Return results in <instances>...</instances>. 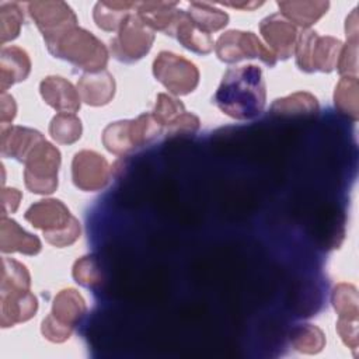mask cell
<instances>
[{"label":"cell","instance_id":"277c9868","mask_svg":"<svg viewBox=\"0 0 359 359\" xmlns=\"http://www.w3.org/2000/svg\"><path fill=\"white\" fill-rule=\"evenodd\" d=\"M160 135H163V128L154 116L151 114H142L136 119L107 125L101 139L109 153L123 156L146 146Z\"/></svg>","mask_w":359,"mask_h":359},{"label":"cell","instance_id":"83f0119b","mask_svg":"<svg viewBox=\"0 0 359 359\" xmlns=\"http://www.w3.org/2000/svg\"><path fill=\"white\" fill-rule=\"evenodd\" d=\"M31 286V275L27 266L13 258L3 257L0 292H27Z\"/></svg>","mask_w":359,"mask_h":359},{"label":"cell","instance_id":"44dd1931","mask_svg":"<svg viewBox=\"0 0 359 359\" xmlns=\"http://www.w3.org/2000/svg\"><path fill=\"white\" fill-rule=\"evenodd\" d=\"M87 311L83 296L73 287L62 289L53 299L50 314L60 323L76 327Z\"/></svg>","mask_w":359,"mask_h":359},{"label":"cell","instance_id":"8d00e7d4","mask_svg":"<svg viewBox=\"0 0 359 359\" xmlns=\"http://www.w3.org/2000/svg\"><path fill=\"white\" fill-rule=\"evenodd\" d=\"M337 332L342 342L351 348L353 352L358 349V320L339 318L337 321Z\"/></svg>","mask_w":359,"mask_h":359},{"label":"cell","instance_id":"1f68e13d","mask_svg":"<svg viewBox=\"0 0 359 359\" xmlns=\"http://www.w3.org/2000/svg\"><path fill=\"white\" fill-rule=\"evenodd\" d=\"M185 112H187L185 107L180 100L161 93L156 98V104L151 115L161 125L163 135H164V130Z\"/></svg>","mask_w":359,"mask_h":359},{"label":"cell","instance_id":"d6986e66","mask_svg":"<svg viewBox=\"0 0 359 359\" xmlns=\"http://www.w3.org/2000/svg\"><path fill=\"white\" fill-rule=\"evenodd\" d=\"M31 59L20 46H4L0 50V90L6 93L8 87L28 77Z\"/></svg>","mask_w":359,"mask_h":359},{"label":"cell","instance_id":"9a60e30c","mask_svg":"<svg viewBox=\"0 0 359 359\" xmlns=\"http://www.w3.org/2000/svg\"><path fill=\"white\" fill-rule=\"evenodd\" d=\"M39 93L45 104L59 112H77L80 95L74 86L60 76H48L39 84Z\"/></svg>","mask_w":359,"mask_h":359},{"label":"cell","instance_id":"d6a6232c","mask_svg":"<svg viewBox=\"0 0 359 359\" xmlns=\"http://www.w3.org/2000/svg\"><path fill=\"white\" fill-rule=\"evenodd\" d=\"M73 279L84 287H95L101 283L102 275L98 265V259L94 255H86L79 258L72 271Z\"/></svg>","mask_w":359,"mask_h":359},{"label":"cell","instance_id":"4dcf8cb0","mask_svg":"<svg viewBox=\"0 0 359 359\" xmlns=\"http://www.w3.org/2000/svg\"><path fill=\"white\" fill-rule=\"evenodd\" d=\"M24 14L17 3H1L0 4V42L4 45L18 36Z\"/></svg>","mask_w":359,"mask_h":359},{"label":"cell","instance_id":"ac0fdd59","mask_svg":"<svg viewBox=\"0 0 359 359\" xmlns=\"http://www.w3.org/2000/svg\"><path fill=\"white\" fill-rule=\"evenodd\" d=\"M42 248L41 240L25 231L15 220L1 217L0 222V250L4 254L20 252L24 255H36Z\"/></svg>","mask_w":359,"mask_h":359},{"label":"cell","instance_id":"7c38bea8","mask_svg":"<svg viewBox=\"0 0 359 359\" xmlns=\"http://www.w3.org/2000/svg\"><path fill=\"white\" fill-rule=\"evenodd\" d=\"M259 32L269 45L272 55L280 60H286L294 53L297 42V28L280 13L271 14L259 22Z\"/></svg>","mask_w":359,"mask_h":359},{"label":"cell","instance_id":"4316f807","mask_svg":"<svg viewBox=\"0 0 359 359\" xmlns=\"http://www.w3.org/2000/svg\"><path fill=\"white\" fill-rule=\"evenodd\" d=\"M289 341L296 351L306 355L318 353L325 346L324 332L313 324H300L292 328L289 332Z\"/></svg>","mask_w":359,"mask_h":359},{"label":"cell","instance_id":"7402d4cb","mask_svg":"<svg viewBox=\"0 0 359 359\" xmlns=\"http://www.w3.org/2000/svg\"><path fill=\"white\" fill-rule=\"evenodd\" d=\"M137 3L133 1H98L93 10V18L98 28L114 32L118 31L125 18L136 8Z\"/></svg>","mask_w":359,"mask_h":359},{"label":"cell","instance_id":"4fadbf2b","mask_svg":"<svg viewBox=\"0 0 359 359\" xmlns=\"http://www.w3.org/2000/svg\"><path fill=\"white\" fill-rule=\"evenodd\" d=\"M177 6L175 1H143L137 3L136 14L150 29L174 36L175 28L185 13Z\"/></svg>","mask_w":359,"mask_h":359},{"label":"cell","instance_id":"836d02e7","mask_svg":"<svg viewBox=\"0 0 359 359\" xmlns=\"http://www.w3.org/2000/svg\"><path fill=\"white\" fill-rule=\"evenodd\" d=\"M346 43L342 45L339 59L337 63L338 73L345 76H355L358 73V34H345Z\"/></svg>","mask_w":359,"mask_h":359},{"label":"cell","instance_id":"74e56055","mask_svg":"<svg viewBox=\"0 0 359 359\" xmlns=\"http://www.w3.org/2000/svg\"><path fill=\"white\" fill-rule=\"evenodd\" d=\"M22 194L17 188L1 189V217H7L8 213H14L21 202Z\"/></svg>","mask_w":359,"mask_h":359},{"label":"cell","instance_id":"cb8c5ba5","mask_svg":"<svg viewBox=\"0 0 359 359\" xmlns=\"http://www.w3.org/2000/svg\"><path fill=\"white\" fill-rule=\"evenodd\" d=\"M174 36L184 48L198 55H208L215 48L210 34H206L201 31L198 27H195L191 18L188 17L187 11L184 13V17L181 18L175 28Z\"/></svg>","mask_w":359,"mask_h":359},{"label":"cell","instance_id":"5bb4252c","mask_svg":"<svg viewBox=\"0 0 359 359\" xmlns=\"http://www.w3.org/2000/svg\"><path fill=\"white\" fill-rule=\"evenodd\" d=\"M43 139H45L43 135L35 129L24 128V126L1 125V129H0L1 156L15 158L17 161L24 163L28 154L34 150V147Z\"/></svg>","mask_w":359,"mask_h":359},{"label":"cell","instance_id":"52a82bcc","mask_svg":"<svg viewBox=\"0 0 359 359\" xmlns=\"http://www.w3.org/2000/svg\"><path fill=\"white\" fill-rule=\"evenodd\" d=\"M153 74L174 95L192 93L199 83V70L188 59L163 50L153 62Z\"/></svg>","mask_w":359,"mask_h":359},{"label":"cell","instance_id":"7a4b0ae2","mask_svg":"<svg viewBox=\"0 0 359 359\" xmlns=\"http://www.w3.org/2000/svg\"><path fill=\"white\" fill-rule=\"evenodd\" d=\"M24 219L42 230L46 243L53 247H69L77 241L81 229L79 220L59 199H41L31 205Z\"/></svg>","mask_w":359,"mask_h":359},{"label":"cell","instance_id":"f1b7e54d","mask_svg":"<svg viewBox=\"0 0 359 359\" xmlns=\"http://www.w3.org/2000/svg\"><path fill=\"white\" fill-rule=\"evenodd\" d=\"M83 126L79 116L69 112H59L49 123V135L59 144H73L81 137Z\"/></svg>","mask_w":359,"mask_h":359},{"label":"cell","instance_id":"ab89813d","mask_svg":"<svg viewBox=\"0 0 359 359\" xmlns=\"http://www.w3.org/2000/svg\"><path fill=\"white\" fill-rule=\"evenodd\" d=\"M220 4H223V6H229V7H234V8H244V10H254V8H257V7H259L261 4H262V1H243V3H234V1H223V3H220Z\"/></svg>","mask_w":359,"mask_h":359},{"label":"cell","instance_id":"9c48e42d","mask_svg":"<svg viewBox=\"0 0 359 359\" xmlns=\"http://www.w3.org/2000/svg\"><path fill=\"white\" fill-rule=\"evenodd\" d=\"M154 42V31L150 29L137 14H129L111 41V53L123 63H133L149 53Z\"/></svg>","mask_w":359,"mask_h":359},{"label":"cell","instance_id":"8fae6325","mask_svg":"<svg viewBox=\"0 0 359 359\" xmlns=\"http://www.w3.org/2000/svg\"><path fill=\"white\" fill-rule=\"evenodd\" d=\"M111 178V167L105 157L93 150H81L72 161V180L84 192L104 189Z\"/></svg>","mask_w":359,"mask_h":359},{"label":"cell","instance_id":"d4e9b609","mask_svg":"<svg viewBox=\"0 0 359 359\" xmlns=\"http://www.w3.org/2000/svg\"><path fill=\"white\" fill-rule=\"evenodd\" d=\"M187 14L194 22V25L206 34L220 31L229 24L227 13L208 3H199V1L189 3Z\"/></svg>","mask_w":359,"mask_h":359},{"label":"cell","instance_id":"ffe728a7","mask_svg":"<svg viewBox=\"0 0 359 359\" xmlns=\"http://www.w3.org/2000/svg\"><path fill=\"white\" fill-rule=\"evenodd\" d=\"M280 14L293 25L307 29L316 24L328 10L330 3L323 0L314 1H278Z\"/></svg>","mask_w":359,"mask_h":359},{"label":"cell","instance_id":"f546056e","mask_svg":"<svg viewBox=\"0 0 359 359\" xmlns=\"http://www.w3.org/2000/svg\"><path fill=\"white\" fill-rule=\"evenodd\" d=\"M331 303L339 318L358 320L359 297L358 290L351 283H338L331 294Z\"/></svg>","mask_w":359,"mask_h":359},{"label":"cell","instance_id":"f35d334b","mask_svg":"<svg viewBox=\"0 0 359 359\" xmlns=\"http://www.w3.org/2000/svg\"><path fill=\"white\" fill-rule=\"evenodd\" d=\"M17 114V104L14 98L6 93H1L0 98V121L1 125H10Z\"/></svg>","mask_w":359,"mask_h":359},{"label":"cell","instance_id":"5b68a950","mask_svg":"<svg viewBox=\"0 0 359 359\" xmlns=\"http://www.w3.org/2000/svg\"><path fill=\"white\" fill-rule=\"evenodd\" d=\"M342 42L334 36H321L307 28L297 35L296 65L304 73H330L337 69Z\"/></svg>","mask_w":359,"mask_h":359},{"label":"cell","instance_id":"6da1fadb","mask_svg":"<svg viewBox=\"0 0 359 359\" xmlns=\"http://www.w3.org/2000/svg\"><path fill=\"white\" fill-rule=\"evenodd\" d=\"M266 90L262 72L254 65L229 69L215 94L217 108L240 121L258 116L265 107Z\"/></svg>","mask_w":359,"mask_h":359},{"label":"cell","instance_id":"d590c367","mask_svg":"<svg viewBox=\"0 0 359 359\" xmlns=\"http://www.w3.org/2000/svg\"><path fill=\"white\" fill-rule=\"evenodd\" d=\"M201 126V121L196 115L191 112L182 114L178 119H175L165 130V136H180V135H192Z\"/></svg>","mask_w":359,"mask_h":359},{"label":"cell","instance_id":"e575fe53","mask_svg":"<svg viewBox=\"0 0 359 359\" xmlns=\"http://www.w3.org/2000/svg\"><path fill=\"white\" fill-rule=\"evenodd\" d=\"M73 330V327L60 323L52 314H48L41 324V332L45 337V339L55 344H62L67 341L72 337Z\"/></svg>","mask_w":359,"mask_h":359},{"label":"cell","instance_id":"3957f363","mask_svg":"<svg viewBox=\"0 0 359 359\" xmlns=\"http://www.w3.org/2000/svg\"><path fill=\"white\" fill-rule=\"evenodd\" d=\"M55 57L67 60L86 73L105 70L108 49L90 31L76 27L48 48Z\"/></svg>","mask_w":359,"mask_h":359},{"label":"cell","instance_id":"ba28073f","mask_svg":"<svg viewBox=\"0 0 359 359\" xmlns=\"http://www.w3.org/2000/svg\"><path fill=\"white\" fill-rule=\"evenodd\" d=\"M215 52L224 63H237L243 59H259L269 67L276 65V57L272 52L250 31H226L217 38Z\"/></svg>","mask_w":359,"mask_h":359},{"label":"cell","instance_id":"30bf717a","mask_svg":"<svg viewBox=\"0 0 359 359\" xmlns=\"http://www.w3.org/2000/svg\"><path fill=\"white\" fill-rule=\"evenodd\" d=\"M28 13L41 31L46 48L79 27L74 11L65 1H31L28 3Z\"/></svg>","mask_w":359,"mask_h":359},{"label":"cell","instance_id":"484cf974","mask_svg":"<svg viewBox=\"0 0 359 359\" xmlns=\"http://www.w3.org/2000/svg\"><path fill=\"white\" fill-rule=\"evenodd\" d=\"M359 84L358 77L345 76L341 77L334 90V104L339 114L345 115L351 121H358L359 116Z\"/></svg>","mask_w":359,"mask_h":359},{"label":"cell","instance_id":"2e32d148","mask_svg":"<svg viewBox=\"0 0 359 359\" xmlns=\"http://www.w3.org/2000/svg\"><path fill=\"white\" fill-rule=\"evenodd\" d=\"M38 310V300L29 292H0V324L3 328L31 320Z\"/></svg>","mask_w":359,"mask_h":359},{"label":"cell","instance_id":"8992f818","mask_svg":"<svg viewBox=\"0 0 359 359\" xmlns=\"http://www.w3.org/2000/svg\"><path fill=\"white\" fill-rule=\"evenodd\" d=\"M60 151L48 140L39 142L24 161V184L28 191L39 195L53 194L57 188Z\"/></svg>","mask_w":359,"mask_h":359},{"label":"cell","instance_id":"e0dca14e","mask_svg":"<svg viewBox=\"0 0 359 359\" xmlns=\"http://www.w3.org/2000/svg\"><path fill=\"white\" fill-rule=\"evenodd\" d=\"M77 91L87 105L102 107L115 95V79L108 70L84 73L77 83Z\"/></svg>","mask_w":359,"mask_h":359},{"label":"cell","instance_id":"603a6c76","mask_svg":"<svg viewBox=\"0 0 359 359\" xmlns=\"http://www.w3.org/2000/svg\"><path fill=\"white\" fill-rule=\"evenodd\" d=\"M271 112L280 116H310L318 112V101L313 94L299 91L275 100L271 105Z\"/></svg>","mask_w":359,"mask_h":359}]
</instances>
